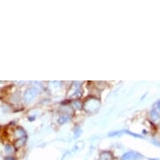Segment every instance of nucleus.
I'll use <instances>...</instances> for the list:
<instances>
[{
  "label": "nucleus",
  "instance_id": "obj_1",
  "mask_svg": "<svg viewBox=\"0 0 160 160\" xmlns=\"http://www.w3.org/2000/svg\"><path fill=\"white\" fill-rule=\"evenodd\" d=\"M99 106H100V102L96 99L91 98L89 99L87 102H85V109L87 110L88 112L91 113V112H94L96 109L98 108Z\"/></svg>",
  "mask_w": 160,
  "mask_h": 160
},
{
  "label": "nucleus",
  "instance_id": "obj_2",
  "mask_svg": "<svg viewBox=\"0 0 160 160\" xmlns=\"http://www.w3.org/2000/svg\"><path fill=\"white\" fill-rule=\"evenodd\" d=\"M142 158V155H140L137 153H133V152H129L125 154H123L121 160H139Z\"/></svg>",
  "mask_w": 160,
  "mask_h": 160
},
{
  "label": "nucleus",
  "instance_id": "obj_3",
  "mask_svg": "<svg viewBox=\"0 0 160 160\" xmlns=\"http://www.w3.org/2000/svg\"><path fill=\"white\" fill-rule=\"evenodd\" d=\"M38 91L34 88H28L25 93H24V100L26 102H29L31 101L32 99L35 97V96L37 95Z\"/></svg>",
  "mask_w": 160,
  "mask_h": 160
},
{
  "label": "nucleus",
  "instance_id": "obj_4",
  "mask_svg": "<svg viewBox=\"0 0 160 160\" xmlns=\"http://www.w3.org/2000/svg\"><path fill=\"white\" fill-rule=\"evenodd\" d=\"M112 159H113V157L111 155V153H102L100 155L99 160H112Z\"/></svg>",
  "mask_w": 160,
  "mask_h": 160
},
{
  "label": "nucleus",
  "instance_id": "obj_5",
  "mask_svg": "<svg viewBox=\"0 0 160 160\" xmlns=\"http://www.w3.org/2000/svg\"><path fill=\"white\" fill-rule=\"evenodd\" d=\"M150 118L153 121H157L159 118V113H158L156 110H152L150 113Z\"/></svg>",
  "mask_w": 160,
  "mask_h": 160
},
{
  "label": "nucleus",
  "instance_id": "obj_6",
  "mask_svg": "<svg viewBox=\"0 0 160 160\" xmlns=\"http://www.w3.org/2000/svg\"><path fill=\"white\" fill-rule=\"evenodd\" d=\"M70 117L69 116H66V115H64V116H61V118H59V123H61V124H63V123H66V122H68L69 120H70Z\"/></svg>",
  "mask_w": 160,
  "mask_h": 160
},
{
  "label": "nucleus",
  "instance_id": "obj_7",
  "mask_svg": "<svg viewBox=\"0 0 160 160\" xmlns=\"http://www.w3.org/2000/svg\"><path fill=\"white\" fill-rule=\"evenodd\" d=\"M157 107H158V108H159V110L160 111V101L159 102H158V104H157Z\"/></svg>",
  "mask_w": 160,
  "mask_h": 160
}]
</instances>
